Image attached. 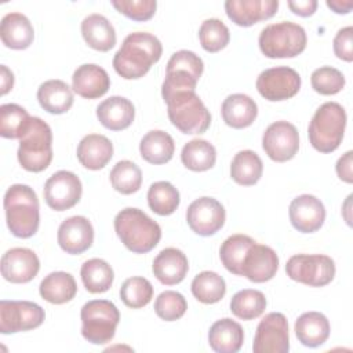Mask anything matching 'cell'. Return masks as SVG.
<instances>
[{
	"instance_id": "obj_1",
	"label": "cell",
	"mask_w": 353,
	"mask_h": 353,
	"mask_svg": "<svg viewBox=\"0 0 353 353\" xmlns=\"http://www.w3.org/2000/svg\"><path fill=\"white\" fill-rule=\"evenodd\" d=\"M163 54L160 40L148 32L130 33L113 57V68L125 80L143 77Z\"/></svg>"
},
{
	"instance_id": "obj_2",
	"label": "cell",
	"mask_w": 353,
	"mask_h": 353,
	"mask_svg": "<svg viewBox=\"0 0 353 353\" xmlns=\"http://www.w3.org/2000/svg\"><path fill=\"white\" fill-rule=\"evenodd\" d=\"M39 199L34 190L22 183L11 185L4 194L6 221L10 232L19 239L36 234L40 223Z\"/></svg>"
},
{
	"instance_id": "obj_3",
	"label": "cell",
	"mask_w": 353,
	"mask_h": 353,
	"mask_svg": "<svg viewBox=\"0 0 353 353\" xmlns=\"http://www.w3.org/2000/svg\"><path fill=\"white\" fill-rule=\"evenodd\" d=\"M114 230L121 243L135 254L152 251L161 239V229L156 221L139 208H124L114 218Z\"/></svg>"
},
{
	"instance_id": "obj_4",
	"label": "cell",
	"mask_w": 353,
	"mask_h": 353,
	"mask_svg": "<svg viewBox=\"0 0 353 353\" xmlns=\"http://www.w3.org/2000/svg\"><path fill=\"white\" fill-rule=\"evenodd\" d=\"M346 119V112L338 102L323 103L309 124L310 145L321 153L336 150L343 139Z\"/></svg>"
},
{
	"instance_id": "obj_5",
	"label": "cell",
	"mask_w": 353,
	"mask_h": 353,
	"mask_svg": "<svg viewBox=\"0 0 353 353\" xmlns=\"http://www.w3.org/2000/svg\"><path fill=\"white\" fill-rule=\"evenodd\" d=\"M17 157L23 170L29 172L44 171L52 160V132L50 125L40 117H32L19 138Z\"/></svg>"
},
{
	"instance_id": "obj_6",
	"label": "cell",
	"mask_w": 353,
	"mask_h": 353,
	"mask_svg": "<svg viewBox=\"0 0 353 353\" xmlns=\"http://www.w3.org/2000/svg\"><path fill=\"white\" fill-rule=\"evenodd\" d=\"M168 119L183 134H203L211 124V114L194 91H182L165 101Z\"/></svg>"
},
{
	"instance_id": "obj_7",
	"label": "cell",
	"mask_w": 353,
	"mask_h": 353,
	"mask_svg": "<svg viewBox=\"0 0 353 353\" xmlns=\"http://www.w3.org/2000/svg\"><path fill=\"white\" fill-rule=\"evenodd\" d=\"M262 54L268 58H294L306 48L305 29L294 22H277L265 26L258 39Z\"/></svg>"
},
{
	"instance_id": "obj_8",
	"label": "cell",
	"mask_w": 353,
	"mask_h": 353,
	"mask_svg": "<svg viewBox=\"0 0 353 353\" xmlns=\"http://www.w3.org/2000/svg\"><path fill=\"white\" fill-rule=\"evenodd\" d=\"M81 335L94 345L110 342L116 334L120 321V313L116 305L106 299H94L84 303L80 312Z\"/></svg>"
},
{
	"instance_id": "obj_9",
	"label": "cell",
	"mask_w": 353,
	"mask_h": 353,
	"mask_svg": "<svg viewBox=\"0 0 353 353\" xmlns=\"http://www.w3.org/2000/svg\"><path fill=\"white\" fill-rule=\"evenodd\" d=\"M203 70L204 63L193 51L181 50L174 52L167 63L165 79L161 85L163 99L165 101L176 92L194 91Z\"/></svg>"
},
{
	"instance_id": "obj_10",
	"label": "cell",
	"mask_w": 353,
	"mask_h": 353,
	"mask_svg": "<svg viewBox=\"0 0 353 353\" xmlns=\"http://www.w3.org/2000/svg\"><path fill=\"white\" fill-rule=\"evenodd\" d=\"M287 276L310 287H324L334 280L335 263L323 254L292 255L285 265Z\"/></svg>"
},
{
	"instance_id": "obj_11",
	"label": "cell",
	"mask_w": 353,
	"mask_h": 353,
	"mask_svg": "<svg viewBox=\"0 0 353 353\" xmlns=\"http://www.w3.org/2000/svg\"><path fill=\"white\" fill-rule=\"evenodd\" d=\"M44 309L29 301H0V332L15 334L40 327L44 321Z\"/></svg>"
},
{
	"instance_id": "obj_12",
	"label": "cell",
	"mask_w": 353,
	"mask_h": 353,
	"mask_svg": "<svg viewBox=\"0 0 353 353\" xmlns=\"http://www.w3.org/2000/svg\"><path fill=\"white\" fill-rule=\"evenodd\" d=\"M252 350L254 353H287L290 350L288 321L283 313H268L259 321Z\"/></svg>"
},
{
	"instance_id": "obj_13",
	"label": "cell",
	"mask_w": 353,
	"mask_h": 353,
	"mask_svg": "<svg viewBox=\"0 0 353 353\" xmlns=\"http://www.w3.org/2000/svg\"><path fill=\"white\" fill-rule=\"evenodd\" d=\"M301 88V76L288 66H276L263 70L256 79L258 92L268 101L279 102L292 98Z\"/></svg>"
},
{
	"instance_id": "obj_14",
	"label": "cell",
	"mask_w": 353,
	"mask_h": 353,
	"mask_svg": "<svg viewBox=\"0 0 353 353\" xmlns=\"http://www.w3.org/2000/svg\"><path fill=\"white\" fill-rule=\"evenodd\" d=\"M83 186L80 178L66 170L54 172L44 185V200L55 211H65L74 207L81 197Z\"/></svg>"
},
{
	"instance_id": "obj_15",
	"label": "cell",
	"mask_w": 353,
	"mask_h": 353,
	"mask_svg": "<svg viewBox=\"0 0 353 353\" xmlns=\"http://www.w3.org/2000/svg\"><path fill=\"white\" fill-rule=\"evenodd\" d=\"M262 148L268 157L273 161H288L298 153L299 149L298 130L288 121H274L263 132Z\"/></svg>"
},
{
	"instance_id": "obj_16",
	"label": "cell",
	"mask_w": 353,
	"mask_h": 353,
	"mask_svg": "<svg viewBox=\"0 0 353 353\" xmlns=\"http://www.w3.org/2000/svg\"><path fill=\"white\" fill-rule=\"evenodd\" d=\"M225 219V208L214 197H200L194 200L186 211V222L199 236L215 234L223 226Z\"/></svg>"
},
{
	"instance_id": "obj_17",
	"label": "cell",
	"mask_w": 353,
	"mask_h": 353,
	"mask_svg": "<svg viewBox=\"0 0 353 353\" xmlns=\"http://www.w3.org/2000/svg\"><path fill=\"white\" fill-rule=\"evenodd\" d=\"M40 269V261L34 251L15 247L6 251L1 256V276L14 284L32 281Z\"/></svg>"
},
{
	"instance_id": "obj_18",
	"label": "cell",
	"mask_w": 353,
	"mask_h": 353,
	"mask_svg": "<svg viewBox=\"0 0 353 353\" xmlns=\"http://www.w3.org/2000/svg\"><path fill=\"white\" fill-rule=\"evenodd\" d=\"M277 269L279 256L276 251L255 241L243 259L241 276L252 283H265L276 276Z\"/></svg>"
},
{
	"instance_id": "obj_19",
	"label": "cell",
	"mask_w": 353,
	"mask_h": 353,
	"mask_svg": "<svg viewBox=\"0 0 353 353\" xmlns=\"http://www.w3.org/2000/svg\"><path fill=\"white\" fill-rule=\"evenodd\" d=\"M291 225L301 233L317 232L325 221L324 204L312 194L295 197L288 208Z\"/></svg>"
},
{
	"instance_id": "obj_20",
	"label": "cell",
	"mask_w": 353,
	"mask_h": 353,
	"mask_svg": "<svg viewBox=\"0 0 353 353\" xmlns=\"http://www.w3.org/2000/svg\"><path fill=\"white\" fill-rule=\"evenodd\" d=\"M57 239L66 254L79 255L92 245L94 228L85 216H70L59 225Z\"/></svg>"
},
{
	"instance_id": "obj_21",
	"label": "cell",
	"mask_w": 353,
	"mask_h": 353,
	"mask_svg": "<svg viewBox=\"0 0 353 353\" xmlns=\"http://www.w3.org/2000/svg\"><path fill=\"white\" fill-rule=\"evenodd\" d=\"M279 8L277 0H228L225 11L228 18L239 26H251L272 18Z\"/></svg>"
},
{
	"instance_id": "obj_22",
	"label": "cell",
	"mask_w": 353,
	"mask_h": 353,
	"mask_svg": "<svg viewBox=\"0 0 353 353\" xmlns=\"http://www.w3.org/2000/svg\"><path fill=\"white\" fill-rule=\"evenodd\" d=\"M109 87L110 77L108 72L94 63L79 66L72 76L73 91L85 99H97L105 95Z\"/></svg>"
},
{
	"instance_id": "obj_23",
	"label": "cell",
	"mask_w": 353,
	"mask_h": 353,
	"mask_svg": "<svg viewBox=\"0 0 353 353\" xmlns=\"http://www.w3.org/2000/svg\"><path fill=\"white\" fill-rule=\"evenodd\" d=\"M153 274L164 285H174L181 283L189 270L186 255L174 247L161 250L152 265Z\"/></svg>"
},
{
	"instance_id": "obj_24",
	"label": "cell",
	"mask_w": 353,
	"mask_h": 353,
	"mask_svg": "<svg viewBox=\"0 0 353 353\" xmlns=\"http://www.w3.org/2000/svg\"><path fill=\"white\" fill-rule=\"evenodd\" d=\"M97 117L99 123L112 131L128 128L135 117L132 102L124 97H110L97 106Z\"/></svg>"
},
{
	"instance_id": "obj_25",
	"label": "cell",
	"mask_w": 353,
	"mask_h": 353,
	"mask_svg": "<svg viewBox=\"0 0 353 353\" xmlns=\"http://www.w3.org/2000/svg\"><path fill=\"white\" fill-rule=\"evenodd\" d=\"M76 154L83 167L97 171L110 161L113 156V145L105 135L88 134L77 145Z\"/></svg>"
},
{
	"instance_id": "obj_26",
	"label": "cell",
	"mask_w": 353,
	"mask_h": 353,
	"mask_svg": "<svg viewBox=\"0 0 353 353\" xmlns=\"http://www.w3.org/2000/svg\"><path fill=\"white\" fill-rule=\"evenodd\" d=\"M0 37L6 47L25 50L33 43L34 30L28 17L21 12H8L1 19Z\"/></svg>"
},
{
	"instance_id": "obj_27",
	"label": "cell",
	"mask_w": 353,
	"mask_h": 353,
	"mask_svg": "<svg viewBox=\"0 0 353 353\" xmlns=\"http://www.w3.org/2000/svg\"><path fill=\"white\" fill-rule=\"evenodd\" d=\"M243 342L244 331L241 325L229 317L215 321L208 331V343L218 353H236Z\"/></svg>"
},
{
	"instance_id": "obj_28",
	"label": "cell",
	"mask_w": 353,
	"mask_h": 353,
	"mask_svg": "<svg viewBox=\"0 0 353 353\" xmlns=\"http://www.w3.org/2000/svg\"><path fill=\"white\" fill-rule=\"evenodd\" d=\"M223 121L232 128L250 127L258 114V106L252 98L245 94H232L226 97L221 108Z\"/></svg>"
},
{
	"instance_id": "obj_29",
	"label": "cell",
	"mask_w": 353,
	"mask_h": 353,
	"mask_svg": "<svg viewBox=\"0 0 353 353\" xmlns=\"http://www.w3.org/2000/svg\"><path fill=\"white\" fill-rule=\"evenodd\" d=\"M294 331L303 346L317 347L330 336V321L320 312H306L296 319Z\"/></svg>"
},
{
	"instance_id": "obj_30",
	"label": "cell",
	"mask_w": 353,
	"mask_h": 353,
	"mask_svg": "<svg viewBox=\"0 0 353 353\" xmlns=\"http://www.w3.org/2000/svg\"><path fill=\"white\" fill-rule=\"evenodd\" d=\"M84 41L94 50L106 52L116 44V32L109 19L101 14H91L81 22Z\"/></svg>"
},
{
	"instance_id": "obj_31",
	"label": "cell",
	"mask_w": 353,
	"mask_h": 353,
	"mask_svg": "<svg viewBox=\"0 0 353 353\" xmlns=\"http://www.w3.org/2000/svg\"><path fill=\"white\" fill-rule=\"evenodd\" d=\"M37 101L46 112L62 114L73 105V91L62 80H47L37 90Z\"/></svg>"
},
{
	"instance_id": "obj_32",
	"label": "cell",
	"mask_w": 353,
	"mask_h": 353,
	"mask_svg": "<svg viewBox=\"0 0 353 353\" xmlns=\"http://www.w3.org/2000/svg\"><path fill=\"white\" fill-rule=\"evenodd\" d=\"M175 152L172 137L161 130H152L143 135L139 143V153L150 164L168 163Z\"/></svg>"
},
{
	"instance_id": "obj_33",
	"label": "cell",
	"mask_w": 353,
	"mask_h": 353,
	"mask_svg": "<svg viewBox=\"0 0 353 353\" xmlns=\"http://www.w3.org/2000/svg\"><path fill=\"white\" fill-rule=\"evenodd\" d=\"M39 291L44 301L54 305H62L76 296L77 284L70 273L52 272L41 280Z\"/></svg>"
},
{
	"instance_id": "obj_34",
	"label": "cell",
	"mask_w": 353,
	"mask_h": 353,
	"mask_svg": "<svg viewBox=\"0 0 353 353\" xmlns=\"http://www.w3.org/2000/svg\"><path fill=\"white\" fill-rule=\"evenodd\" d=\"M80 276L85 290L91 294L106 292L112 287L114 279L112 266L99 258L85 261L81 265Z\"/></svg>"
},
{
	"instance_id": "obj_35",
	"label": "cell",
	"mask_w": 353,
	"mask_h": 353,
	"mask_svg": "<svg viewBox=\"0 0 353 353\" xmlns=\"http://www.w3.org/2000/svg\"><path fill=\"white\" fill-rule=\"evenodd\" d=\"M181 160L190 171H207L215 165L216 150L214 145L205 139H192L182 148Z\"/></svg>"
},
{
	"instance_id": "obj_36",
	"label": "cell",
	"mask_w": 353,
	"mask_h": 353,
	"mask_svg": "<svg viewBox=\"0 0 353 353\" xmlns=\"http://www.w3.org/2000/svg\"><path fill=\"white\" fill-rule=\"evenodd\" d=\"M262 171V160L252 150H241L236 153L230 164L232 179L243 186L255 185L261 179Z\"/></svg>"
},
{
	"instance_id": "obj_37",
	"label": "cell",
	"mask_w": 353,
	"mask_h": 353,
	"mask_svg": "<svg viewBox=\"0 0 353 353\" xmlns=\"http://www.w3.org/2000/svg\"><path fill=\"white\" fill-rule=\"evenodd\" d=\"M226 292V283L222 276L215 272L204 270L199 273L192 281L193 296L205 305L219 302Z\"/></svg>"
},
{
	"instance_id": "obj_38",
	"label": "cell",
	"mask_w": 353,
	"mask_h": 353,
	"mask_svg": "<svg viewBox=\"0 0 353 353\" xmlns=\"http://www.w3.org/2000/svg\"><path fill=\"white\" fill-rule=\"evenodd\" d=\"M254 243L255 240L245 234H233L228 237L219 248V258L226 270L236 276H241L243 259Z\"/></svg>"
},
{
	"instance_id": "obj_39",
	"label": "cell",
	"mask_w": 353,
	"mask_h": 353,
	"mask_svg": "<svg viewBox=\"0 0 353 353\" xmlns=\"http://www.w3.org/2000/svg\"><path fill=\"white\" fill-rule=\"evenodd\" d=\"M179 201L178 189L167 181L154 182L148 190V204L157 215H171L178 208Z\"/></svg>"
},
{
	"instance_id": "obj_40",
	"label": "cell",
	"mask_w": 353,
	"mask_h": 353,
	"mask_svg": "<svg viewBox=\"0 0 353 353\" xmlns=\"http://www.w3.org/2000/svg\"><path fill=\"white\" fill-rule=\"evenodd\" d=\"M266 309V298L258 290L245 288L236 292L230 301L232 313L241 320H254Z\"/></svg>"
},
{
	"instance_id": "obj_41",
	"label": "cell",
	"mask_w": 353,
	"mask_h": 353,
	"mask_svg": "<svg viewBox=\"0 0 353 353\" xmlns=\"http://www.w3.org/2000/svg\"><path fill=\"white\" fill-rule=\"evenodd\" d=\"M30 116L17 103H4L0 106V135L3 138H22L29 123Z\"/></svg>"
},
{
	"instance_id": "obj_42",
	"label": "cell",
	"mask_w": 353,
	"mask_h": 353,
	"mask_svg": "<svg viewBox=\"0 0 353 353\" xmlns=\"http://www.w3.org/2000/svg\"><path fill=\"white\" fill-rule=\"evenodd\" d=\"M109 178L114 190L121 194H132L138 192L142 185V171L130 160L116 163L109 174Z\"/></svg>"
},
{
	"instance_id": "obj_43",
	"label": "cell",
	"mask_w": 353,
	"mask_h": 353,
	"mask_svg": "<svg viewBox=\"0 0 353 353\" xmlns=\"http://www.w3.org/2000/svg\"><path fill=\"white\" fill-rule=\"evenodd\" d=\"M153 298V285L145 277H130L120 288V299L131 309H141L146 306Z\"/></svg>"
},
{
	"instance_id": "obj_44",
	"label": "cell",
	"mask_w": 353,
	"mask_h": 353,
	"mask_svg": "<svg viewBox=\"0 0 353 353\" xmlns=\"http://www.w3.org/2000/svg\"><path fill=\"white\" fill-rule=\"evenodd\" d=\"M201 47L208 52H218L229 44L230 33L228 26L218 18L205 19L199 29Z\"/></svg>"
},
{
	"instance_id": "obj_45",
	"label": "cell",
	"mask_w": 353,
	"mask_h": 353,
	"mask_svg": "<svg viewBox=\"0 0 353 353\" xmlns=\"http://www.w3.org/2000/svg\"><path fill=\"white\" fill-rule=\"evenodd\" d=\"M312 87L321 95H335L345 87V76L332 66H321L310 76Z\"/></svg>"
},
{
	"instance_id": "obj_46",
	"label": "cell",
	"mask_w": 353,
	"mask_h": 353,
	"mask_svg": "<svg viewBox=\"0 0 353 353\" xmlns=\"http://www.w3.org/2000/svg\"><path fill=\"white\" fill-rule=\"evenodd\" d=\"M188 309L186 299L176 291H163L154 301L156 314L165 321H175L181 319Z\"/></svg>"
},
{
	"instance_id": "obj_47",
	"label": "cell",
	"mask_w": 353,
	"mask_h": 353,
	"mask_svg": "<svg viewBox=\"0 0 353 353\" xmlns=\"http://www.w3.org/2000/svg\"><path fill=\"white\" fill-rule=\"evenodd\" d=\"M112 6L127 18L143 22L154 15L157 3L154 0H112Z\"/></svg>"
},
{
	"instance_id": "obj_48",
	"label": "cell",
	"mask_w": 353,
	"mask_h": 353,
	"mask_svg": "<svg viewBox=\"0 0 353 353\" xmlns=\"http://www.w3.org/2000/svg\"><path fill=\"white\" fill-rule=\"evenodd\" d=\"M334 52L335 55L346 62L353 61V28L346 26L338 30L334 37Z\"/></svg>"
},
{
	"instance_id": "obj_49",
	"label": "cell",
	"mask_w": 353,
	"mask_h": 353,
	"mask_svg": "<svg viewBox=\"0 0 353 353\" xmlns=\"http://www.w3.org/2000/svg\"><path fill=\"white\" fill-rule=\"evenodd\" d=\"M352 157H353V152L349 150L338 159L336 165H335V170H336V174H338L339 179H342L346 183L353 182V165H352L353 160H352Z\"/></svg>"
},
{
	"instance_id": "obj_50",
	"label": "cell",
	"mask_w": 353,
	"mask_h": 353,
	"mask_svg": "<svg viewBox=\"0 0 353 353\" xmlns=\"http://www.w3.org/2000/svg\"><path fill=\"white\" fill-rule=\"evenodd\" d=\"M287 4L290 10L299 17H310L314 14L317 8L316 0H298V1H288Z\"/></svg>"
},
{
	"instance_id": "obj_51",
	"label": "cell",
	"mask_w": 353,
	"mask_h": 353,
	"mask_svg": "<svg viewBox=\"0 0 353 353\" xmlns=\"http://www.w3.org/2000/svg\"><path fill=\"white\" fill-rule=\"evenodd\" d=\"M0 70H1V95H6L14 87V74L6 65H1Z\"/></svg>"
},
{
	"instance_id": "obj_52",
	"label": "cell",
	"mask_w": 353,
	"mask_h": 353,
	"mask_svg": "<svg viewBox=\"0 0 353 353\" xmlns=\"http://www.w3.org/2000/svg\"><path fill=\"white\" fill-rule=\"evenodd\" d=\"M327 6L336 14H349L352 7H353V1L352 0H327Z\"/></svg>"
}]
</instances>
